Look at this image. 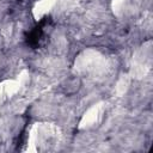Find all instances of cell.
Here are the masks:
<instances>
[{"label": "cell", "instance_id": "1", "mask_svg": "<svg viewBox=\"0 0 153 153\" xmlns=\"http://www.w3.org/2000/svg\"><path fill=\"white\" fill-rule=\"evenodd\" d=\"M80 86V81L76 78H71L68 80L65 81V84L62 85V90L66 94H73L79 90Z\"/></svg>", "mask_w": 153, "mask_h": 153}]
</instances>
